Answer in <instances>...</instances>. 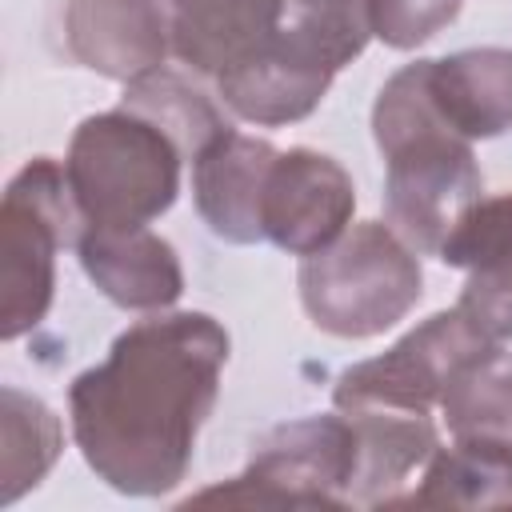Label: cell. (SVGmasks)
<instances>
[{"mask_svg": "<svg viewBox=\"0 0 512 512\" xmlns=\"http://www.w3.org/2000/svg\"><path fill=\"white\" fill-rule=\"evenodd\" d=\"M224 364L228 332L208 312H156L128 324L68 388L84 464L124 496L172 492L192 468Z\"/></svg>", "mask_w": 512, "mask_h": 512, "instance_id": "cell-1", "label": "cell"}, {"mask_svg": "<svg viewBox=\"0 0 512 512\" xmlns=\"http://www.w3.org/2000/svg\"><path fill=\"white\" fill-rule=\"evenodd\" d=\"M372 136L388 164L384 220L416 248L436 256L456 220L480 200L484 176L464 140L436 108L428 60L392 72L372 104Z\"/></svg>", "mask_w": 512, "mask_h": 512, "instance_id": "cell-2", "label": "cell"}, {"mask_svg": "<svg viewBox=\"0 0 512 512\" xmlns=\"http://www.w3.org/2000/svg\"><path fill=\"white\" fill-rule=\"evenodd\" d=\"M184 148L148 116L116 104L76 124L64 156L84 228H136L180 196Z\"/></svg>", "mask_w": 512, "mask_h": 512, "instance_id": "cell-3", "label": "cell"}, {"mask_svg": "<svg viewBox=\"0 0 512 512\" xmlns=\"http://www.w3.org/2000/svg\"><path fill=\"white\" fill-rule=\"evenodd\" d=\"M300 300L308 320L340 340H368L400 324L424 296L420 252L384 220L348 224L340 240L304 256Z\"/></svg>", "mask_w": 512, "mask_h": 512, "instance_id": "cell-4", "label": "cell"}, {"mask_svg": "<svg viewBox=\"0 0 512 512\" xmlns=\"http://www.w3.org/2000/svg\"><path fill=\"white\" fill-rule=\"evenodd\" d=\"M84 212L68 184V172L52 156L28 160L0 200V336L16 340L32 332L56 292V252L76 248Z\"/></svg>", "mask_w": 512, "mask_h": 512, "instance_id": "cell-5", "label": "cell"}, {"mask_svg": "<svg viewBox=\"0 0 512 512\" xmlns=\"http://www.w3.org/2000/svg\"><path fill=\"white\" fill-rule=\"evenodd\" d=\"M356 464L360 448L344 412L300 416L260 436L240 476L196 492L188 504L224 500L244 508H352Z\"/></svg>", "mask_w": 512, "mask_h": 512, "instance_id": "cell-6", "label": "cell"}, {"mask_svg": "<svg viewBox=\"0 0 512 512\" xmlns=\"http://www.w3.org/2000/svg\"><path fill=\"white\" fill-rule=\"evenodd\" d=\"M488 344L492 340L460 308L436 312L424 324H416L408 336H400L388 352L344 368L332 384V404L336 408L384 404V408L432 412L456 368Z\"/></svg>", "mask_w": 512, "mask_h": 512, "instance_id": "cell-7", "label": "cell"}, {"mask_svg": "<svg viewBox=\"0 0 512 512\" xmlns=\"http://www.w3.org/2000/svg\"><path fill=\"white\" fill-rule=\"evenodd\" d=\"M356 212V184L340 160L316 148L276 152L260 192V232L288 256H312L340 240Z\"/></svg>", "mask_w": 512, "mask_h": 512, "instance_id": "cell-8", "label": "cell"}, {"mask_svg": "<svg viewBox=\"0 0 512 512\" xmlns=\"http://www.w3.org/2000/svg\"><path fill=\"white\" fill-rule=\"evenodd\" d=\"M344 60L300 24H284V32L244 68L216 80V96L248 124L280 128L304 120L328 92L332 76Z\"/></svg>", "mask_w": 512, "mask_h": 512, "instance_id": "cell-9", "label": "cell"}, {"mask_svg": "<svg viewBox=\"0 0 512 512\" xmlns=\"http://www.w3.org/2000/svg\"><path fill=\"white\" fill-rule=\"evenodd\" d=\"M168 48L204 80L256 60L288 24V0H156Z\"/></svg>", "mask_w": 512, "mask_h": 512, "instance_id": "cell-10", "label": "cell"}, {"mask_svg": "<svg viewBox=\"0 0 512 512\" xmlns=\"http://www.w3.org/2000/svg\"><path fill=\"white\" fill-rule=\"evenodd\" d=\"M436 260L468 276L456 308L492 344L512 340V192L480 196L444 236Z\"/></svg>", "mask_w": 512, "mask_h": 512, "instance_id": "cell-11", "label": "cell"}, {"mask_svg": "<svg viewBox=\"0 0 512 512\" xmlns=\"http://www.w3.org/2000/svg\"><path fill=\"white\" fill-rule=\"evenodd\" d=\"M64 56L108 80H136L164 68L168 32L156 0H60Z\"/></svg>", "mask_w": 512, "mask_h": 512, "instance_id": "cell-12", "label": "cell"}, {"mask_svg": "<svg viewBox=\"0 0 512 512\" xmlns=\"http://www.w3.org/2000/svg\"><path fill=\"white\" fill-rule=\"evenodd\" d=\"M80 268L120 308L164 312L184 292L176 248L148 224L136 228H84L76 240Z\"/></svg>", "mask_w": 512, "mask_h": 512, "instance_id": "cell-13", "label": "cell"}, {"mask_svg": "<svg viewBox=\"0 0 512 512\" xmlns=\"http://www.w3.org/2000/svg\"><path fill=\"white\" fill-rule=\"evenodd\" d=\"M280 148L260 136L228 128L192 160V200L212 236L228 244H256L260 232V192Z\"/></svg>", "mask_w": 512, "mask_h": 512, "instance_id": "cell-14", "label": "cell"}, {"mask_svg": "<svg viewBox=\"0 0 512 512\" xmlns=\"http://www.w3.org/2000/svg\"><path fill=\"white\" fill-rule=\"evenodd\" d=\"M336 412L348 416L360 448L352 508H392L404 496L408 476L420 464H428V456L440 448L432 412L384 408V404H356Z\"/></svg>", "mask_w": 512, "mask_h": 512, "instance_id": "cell-15", "label": "cell"}, {"mask_svg": "<svg viewBox=\"0 0 512 512\" xmlns=\"http://www.w3.org/2000/svg\"><path fill=\"white\" fill-rule=\"evenodd\" d=\"M428 88L464 140H492L512 128V48H464L428 60Z\"/></svg>", "mask_w": 512, "mask_h": 512, "instance_id": "cell-16", "label": "cell"}, {"mask_svg": "<svg viewBox=\"0 0 512 512\" xmlns=\"http://www.w3.org/2000/svg\"><path fill=\"white\" fill-rule=\"evenodd\" d=\"M396 504H412V508H508L512 504V444L452 440V448H436L428 456L420 488L404 492Z\"/></svg>", "mask_w": 512, "mask_h": 512, "instance_id": "cell-17", "label": "cell"}, {"mask_svg": "<svg viewBox=\"0 0 512 512\" xmlns=\"http://www.w3.org/2000/svg\"><path fill=\"white\" fill-rule=\"evenodd\" d=\"M440 416L452 440L512 444V352L488 344L464 360L440 396Z\"/></svg>", "mask_w": 512, "mask_h": 512, "instance_id": "cell-18", "label": "cell"}, {"mask_svg": "<svg viewBox=\"0 0 512 512\" xmlns=\"http://www.w3.org/2000/svg\"><path fill=\"white\" fill-rule=\"evenodd\" d=\"M0 448V504H12L56 464L64 448L60 416L40 396L8 384L0 392Z\"/></svg>", "mask_w": 512, "mask_h": 512, "instance_id": "cell-19", "label": "cell"}, {"mask_svg": "<svg viewBox=\"0 0 512 512\" xmlns=\"http://www.w3.org/2000/svg\"><path fill=\"white\" fill-rule=\"evenodd\" d=\"M120 104L148 116L152 124H160L184 148L188 160H196L216 136H224L232 128L224 120V112L212 104V96H204L192 80H184L172 68H152V72L128 80Z\"/></svg>", "mask_w": 512, "mask_h": 512, "instance_id": "cell-20", "label": "cell"}, {"mask_svg": "<svg viewBox=\"0 0 512 512\" xmlns=\"http://www.w3.org/2000/svg\"><path fill=\"white\" fill-rule=\"evenodd\" d=\"M464 0H368V28L388 48H416L460 16Z\"/></svg>", "mask_w": 512, "mask_h": 512, "instance_id": "cell-21", "label": "cell"}]
</instances>
